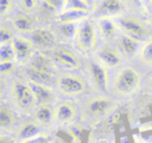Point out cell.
<instances>
[{
  "instance_id": "6da1fadb",
  "label": "cell",
  "mask_w": 152,
  "mask_h": 143,
  "mask_svg": "<svg viewBox=\"0 0 152 143\" xmlns=\"http://www.w3.org/2000/svg\"><path fill=\"white\" fill-rule=\"evenodd\" d=\"M141 84V75L131 66H125L120 69L115 75L113 87L116 93L122 97H127L139 89Z\"/></svg>"
},
{
  "instance_id": "7a4b0ae2",
  "label": "cell",
  "mask_w": 152,
  "mask_h": 143,
  "mask_svg": "<svg viewBox=\"0 0 152 143\" xmlns=\"http://www.w3.org/2000/svg\"><path fill=\"white\" fill-rule=\"evenodd\" d=\"M12 95L15 104L23 111H30L36 109L37 99L30 83L17 80L12 85Z\"/></svg>"
},
{
  "instance_id": "3957f363",
  "label": "cell",
  "mask_w": 152,
  "mask_h": 143,
  "mask_svg": "<svg viewBox=\"0 0 152 143\" xmlns=\"http://www.w3.org/2000/svg\"><path fill=\"white\" fill-rule=\"evenodd\" d=\"M76 44L78 48L86 52L93 51L97 43L96 27L91 20H85L79 24L76 31Z\"/></svg>"
},
{
  "instance_id": "277c9868",
  "label": "cell",
  "mask_w": 152,
  "mask_h": 143,
  "mask_svg": "<svg viewBox=\"0 0 152 143\" xmlns=\"http://www.w3.org/2000/svg\"><path fill=\"white\" fill-rule=\"evenodd\" d=\"M59 92L67 97L79 95L86 91V82L83 78L74 74H63L57 78Z\"/></svg>"
},
{
  "instance_id": "5b68a950",
  "label": "cell",
  "mask_w": 152,
  "mask_h": 143,
  "mask_svg": "<svg viewBox=\"0 0 152 143\" xmlns=\"http://www.w3.org/2000/svg\"><path fill=\"white\" fill-rule=\"evenodd\" d=\"M116 22L118 24V27L122 30L124 33L132 36L139 40H144L149 38L150 32L149 29L144 25L141 21L137 19L130 17L125 18H116Z\"/></svg>"
},
{
  "instance_id": "8992f818",
  "label": "cell",
  "mask_w": 152,
  "mask_h": 143,
  "mask_svg": "<svg viewBox=\"0 0 152 143\" xmlns=\"http://www.w3.org/2000/svg\"><path fill=\"white\" fill-rule=\"evenodd\" d=\"M125 11L123 0H97L94 12L100 18L120 17Z\"/></svg>"
},
{
  "instance_id": "52a82bcc",
  "label": "cell",
  "mask_w": 152,
  "mask_h": 143,
  "mask_svg": "<svg viewBox=\"0 0 152 143\" xmlns=\"http://www.w3.org/2000/svg\"><path fill=\"white\" fill-rule=\"evenodd\" d=\"M88 72L94 87L98 91L105 92L107 90V72L105 66L99 61H90Z\"/></svg>"
},
{
  "instance_id": "ba28073f",
  "label": "cell",
  "mask_w": 152,
  "mask_h": 143,
  "mask_svg": "<svg viewBox=\"0 0 152 143\" xmlns=\"http://www.w3.org/2000/svg\"><path fill=\"white\" fill-rule=\"evenodd\" d=\"M113 108V102L108 98L97 97L92 99L87 105V113L91 117L101 118L110 113Z\"/></svg>"
},
{
  "instance_id": "9c48e42d",
  "label": "cell",
  "mask_w": 152,
  "mask_h": 143,
  "mask_svg": "<svg viewBox=\"0 0 152 143\" xmlns=\"http://www.w3.org/2000/svg\"><path fill=\"white\" fill-rule=\"evenodd\" d=\"M30 40L34 46L38 47L43 50L52 49L56 45V38L47 29H34L30 32Z\"/></svg>"
},
{
  "instance_id": "30bf717a",
  "label": "cell",
  "mask_w": 152,
  "mask_h": 143,
  "mask_svg": "<svg viewBox=\"0 0 152 143\" xmlns=\"http://www.w3.org/2000/svg\"><path fill=\"white\" fill-rule=\"evenodd\" d=\"M98 61L101 62L105 67L115 69L121 65L123 62V55L119 50L114 48L105 47V48H100L96 53Z\"/></svg>"
},
{
  "instance_id": "8fae6325",
  "label": "cell",
  "mask_w": 152,
  "mask_h": 143,
  "mask_svg": "<svg viewBox=\"0 0 152 143\" xmlns=\"http://www.w3.org/2000/svg\"><path fill=\"white\" fill-rule=\"evenodd\" d=\"M140 42L141 40H137V38H132V36L123 32L118 38L119 51H120L123 56L128 57V58L134 56L141 50V48H140Z\"/></svg>"
},
{
  "instance_id": "7c38bea8",
  "label": "cell",
  "mask_w": 152,
  "mask_h": 143,
  "mask_svg": "<svg viewBox=\"0 0 152 143\" xmlns=\"http://www.w3.org/2000/svg\"><path fill=\"white\" fill-rule=\"evenodd\" d=\"M76 117V108L69 102L59 104L54 109V120L58 124H70Z\"/></svg>"
},
{
  "instance_id": "4fadbf2b",
  "label": "cell",
  "mask_w": 152,
  "mask_h": 143,
  "mask_svg": "<svg viewBox=\"0 0 152 143\" xmlns=\"http://www.w3.org/2000/svg\"><path fill=\"white\" fill-rule=\"evenodd\" d=\"M16 52V57L17 60L22 61L25 60L26 58L30 57L34 52V44L31 40H26L24 38H15L12 42Z\"/></svg>"
},
{
  "instance_id": "5bb4252c",
  "label": "cell",
  "mask_w": 152,
  "mask_h": 143,
  "mask_svg": "<svg viewBox=\"0 0 152 143\" xmlns=\"http://www.w3.org/2000/svg\"><path fill=\"white\" fill-rule=\"evenodd\" d=\"M53 57L58 64H61V66L68 67V69H78L80 65V61H79L78 57L69 50L61 49V50L56 51Z\"/></svg>"
},
{
  "instance_id": "9a60e30c",
  "label": "cell",
  "mask_w": 152,
  "mask_h": 143,
  "mask_svg": "<svg viewBox=\"0 0 152 143\" xmlns=\"http://www.w3.org/2000/svg\"><path fill=\"white\" fill-rule=\"evenodd\" d=\"M29 83L31 85L34 97L37 99V103L39 105H41V104H49L51 101L54 100V93H53L52 89L48 85L40 84V83L31 82V81Z\"/></svg>"
},
{
  "instance_id": "2e32d148",
  "label": "cell",
  "mask_w": 152,
  "mask_h": 143,
  "mask_svg": "<svg viewBox=\"0 0 152 143\" xmlns=\"http://www.w3.org/2000/svg\"><path fill=\"white\" fill-rule=\"evenodd\" d=\"M99 33L103 40H110L116 35L119 27L116 20L112 18H100L97 23Z\"/></svg>"
},
{
  "instance_id": "e0dca14e",
  "label": "cell",
  "mask_w": 152,
  "mask_h": 143,
  "mask_svg": "<svg viewBox=\"0 0 152 143\" xmlns=\"http://www.w3.org/2000/svg\"><path fill=\"white\" fill-rule=\"evenodd\" d=\"M41 128L39 124L32 121L24 122L19 128L17 132V138L22 141H29L31 139H34L40 135Z\"/></svg>"
},
{
  "instance_id": "ac0fdd59",
  "label": "cell",
  "mask_w": 152,
  "mask_h": 143,
  "mask_svg": "<svg viewBox=\"0 0 152 143\" xmlns=\"http://www.w3.org/2000/svg\"><path fill=\"white\" fill-rule=\"evenodd\" d=\"M90 11H78V9H70V11H63L59 14L57 20L61 23H75L83 22L89 17Z\"/></svg>"
},
{
  "instance_id": "d6986e66",
  "label": "cell",
  "mask_w": 152,
  "mask_h": 143,
  "mask_svg": "<svg viewBox=\"0 0 152 143\" xmlns=\"http://www.w3.org/2000/svg\"><path fill=\"white\" fill-rule=\"evenodd\" d=\"M34 117L36 121L41 124H49L51 120L54 119V110L51 108L50 104H41L34 109Z\"/></svg>"
},
{
  "instance_id": "ffe728a7",
  "label": "cell",
  "mask_w": 152,
  "mask_h": 143,
  "mask_svg": "<svg viewBox=\"0 0 152 143\" xmlns=\"http://www.w3.org/2000/svg\"><path fill=\"white\" fill-rule=\"evenodd\" d=\"M13 25L20 32H31L34 30V22L26 15L17 16L14 19Z\"/></svg>"
},
{
  "instance_id": "44dd1931",
  "label": "cell",
  "mask_w": 152,
  "mask_h": 143,
  "mask_svg": "<svg viewBox=\"0 0 152 143\" xmlns=\"http://www.w3.org/2000/svg\"><path fill=\"white\" fill-rule=\"evenodd\" d=\"M15 124V116L13 112L5 106L0 107V128L2 130H10Z\"/></svg>"
},
{
  "instance_id": "7402d4cb",
  "label": "cell",
  "mask_w": 152,
  "mask_h": 143,
  "mask_svg": "<svg viewBox=\"0 0 152 143\" xmlns=\"http://www.w3.org/2000/svg\"><path fill=\"white\" fill-rule=\"evenodd\" d=\"M91 3L88 0H65L63 11H70V9H78V11H90Z\"/></svg>"
},
{
  "instance_id": "603a6c76",
  "label": "cell",
  "mask_w": 152,
  "mask_h": 143,
  "mask_svg": "<svg viewBox=\"0 0 152 143\" xmlns=\"http://www.w3.org/2000/svg\"><path fill=\"white\" fill-rule=\"evenodd\" d=\"M17 59L16 52L14 49L13 44L7 43V44L0 45V62L4 61H15Z\"/></svg>"
},
{
  "instance_id": "cb8c5ba5",
  "label": "cell",
  "mask_w": 152,
  "mask_h": 143,
  "mask_svg": "<svg viewBox=\"0 0 152 143\" xmlns=\"http://www.w3.org/2000/svg\"><path fill=\"white\" fill-rule=\"evenodd\" d=\"M140 59L145 64H152V40H146L139 52Z\"/></svg>"
},
{
  "instance_id": "d4e9b609",
  "label": "cell",
  "mask_w": 152,
  "mask_h": 143,
  "mask_svg": "<svg viewBox=\"0 0 152 143\" xmlns=\"http://www.w3.org/2000/svg\"><path fill=\"white\" fill-rule=\"evenodd\" d=\"M59 32L61 33V35H64L65 38H73L76 35V31H77V27H76L75 23H61L58 27Z\"/></svg>"
},
{
  "instance_id": "484cf974",
  "label": "cell",
  "mask_w": 152,
  "mask_h": 143,
  "mask_svg": "<svg viewBox=\"0 0 152 143\" xmlns=\"http://www.w3.org/2000/svg\"><path fill=\"white\" fill-rule=\"evenodd\" d=\"M14 38H14V34L12 32V30L7 28L5 26H2L1 30H0V45L13 42Z\"/></svg>"
},
{
  "instance_id": "4316f807",
  "label": "cell",
  "mask_w": 152,
  "mask_h": 143,
  "mask_svg": "<svg viewBox=\"0 0 152 143\" xmlns=\"http://www.w3.org/2000/svg\"><path fill=\"white\" fill-rule=\"evenodd\" d=\"M13 0H0V16L4 17L11 12Z\"/></svg>"
},
{
  "instance_id": "83f0119b",
  "label": "cell",
  "mask_w": 152,
  "mask_h": 143,
  "mask_svg": "<svg viewBox=\"0 0 152 143\" xmlns=\"http://www.w3.org/2000/svg\"><path fill=\"white\" fill-rule=\"evenodd\" d=\"M14 69H15V62H14V61L0 62V73L2 75L11 74Z\"/></svg>"
},
{
  "instance_id": "f1b7e54d",
  "label": "cell",
  "mask_w": 152,
  "mask_h": 143,
  "mask_svg": "<svg viewBox=\"0 0 152 143\" xmlns=\"http://www.w3.org/2000/svg\"><path fill=\"white\" fill-rule=\"evenodd\" d=\"M21 3L26 12H32L37 6V0H21Z\"/></svg>"
},
{
  "instance_id": "f546056e",
  "label": "cell",
  "mask_w": 152,
  "mask_h": 143,
  "mask_svg": "<svg viewBox=\"0 0 152 143\" xmlns=\"http://www.w3.org/2000/svg\"><path fill=\"white\" fill-rule=\"evenodd\" d=\"M45 2L55 9H63L65 0H45Z\"/></svg>"
},
{
  "instance_id": "4dcf8cb0",
  "label": "cell",
  "mask_w": 152,
  "mask_h": 143,
  "mask_svg": "<svg viewBox=\"0 0 152 143\" xmlns=\"http://www.w3.org/2000/svg\"><path fill=\"white\" fill-rule=\"evenodd\" d=\"M26 143H51L49 141V139L45 136H41V137H37L34 139H31L29 141H26Z\"/></svg>"
},
{
  "instance_id": "1f68e13d",
  "label": "cell",
  "mask_w": 152,
  "mask_h": 143,
  "mask_svg": "<svg viewBox=\"0 0 152 143\" xmlns=\"http://www.w3.org/2000/svg\"><path fill=\"white\" fill-rule=\"evenodd\" d=\"M0 143H14V140L11 137L1 135V136H0Z\"/></svg>"
},
{
  "instance_id": "d6a6232c",
  "label": "cell",
  "mask_w": 152,
  "mask_h": 143,
  "mask_svg": "<svg viewBox=\"0 0 152 143\" xmlns=\"http://www.w3.org/2000/svg\"><path fill=\"white\" fill-rule=\"evenodd\" d=\"M148 85H149V87L152 89V76L149 78V80H148Z\"/></svg>"
},
{
  "instance_id": "836d02e7",
  "label": "cell",
  "mask_w": 152,
  "mask_h": 143,
  "mask_svg": "<svg viewBox=\"0 0 152 143\" xmlns=\"http://www.w3.org/2000/svg\"><path fill=\"white\" fill-rule=\"evenodd\" d=\"M133 1H134L135 4H141V2L143 1V0H133Z\"/></svg>"
},
{
  "instance_id": "e575fe53",
  "label": "cell",
  "mask_w": 152,
  "mask_h": 143,
  "mask_svg": "<svg viewBox=\"0 0 152 143\" xmlns=\"http://www.w3.org/2000/svg\"><path fill=\"white\" fill-rule=\"evenodd\" d=\"M88 1H89V2H90V3H91V2H92V1H93V0H88Z\"/></svg>"
}]
</instances>
